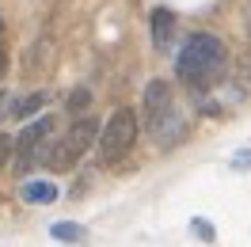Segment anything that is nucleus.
<instances>
[{
	"label": "nucleus",
	"mask_w": 251,
	"mask_h": 247,
	"mask_svg": "<svg viewBox=\"0 0 251 247\" xmlns=\"http://www.w3.org/2000/svg\"><path fill=\"white\" fill-rule=\"evenodd\" d=\"M133 141H137V114L129 107H118L107 122H103V133H99V160H103V164L122 160V156L133 148Z\"/></svg>",
	"instance_id": "obj_3"
},
{
	"label": "nucleus",
	"mask_w": 251,
	"mask_h": 247,
	"mask_svg": "<svg viewBox=\"0 0 251 247\" xmlns=\"http://www.w3.org/2000/svg\"><path fill=\"white\" fill-rule=\"evenodd\" d=\"M0 34H4V23H0Z\"/></svg>",
	"instance_id": "obj_15"
},
{
	"label": "nucleus",
	"mask_w": 251,
	"mask_h": 247,
	"mask_svg": "<svg viewBox=\"0 0 251 247\" xmlns=\"http://www.w3.org/2000/svg\"><path fill=\"white\" fill-rule=\"evenodd\" d=\"M99 133H103V125L95 122V118H80V122H73V125H69V133H65V137L46 152V168L69 171L80 156H84L95 141H99Z\"/></svg>",
	"instance_id": "obj_2"
},
{
	"label": "nucleus",
	"mask_w": 251,
	"mask_h": 247,
	"mask_svg": "<svg viewBox=\"0 0 251 247\" xmlns=\"http://www.w3.org/2000/svg\"><path fill=\"white\" fill-rule=\"evenodd\" d=\"M4 110H8V95L0 92V118H4Z\"/></svg>",
	"instance_id": "obj_14"
},
{
	"label": "nucleus",
	"mask_w": 251,
	"mask_h": 247,
	"mask_svg": "<svg viewBox=\"0 0 251 247\" xmlns=\"http://www.w3.org/2000/svg\"><path fill=\"white\" fill-rule=\"evenodd\" d=\"M88 103H92V95H88V92H84V88H80V92H73V99H69V110L76 114V110H84V107H88Z\"/></svg>",
	"instance_id": "obj_10"
},
{
	"label": "nucleus",
	"mask_w": 251,
	"mask_h": 247,
	"mask_svg": "<svg viewBox=\"0 0 251 247\" xmlns=\"http://www.w3.org/2000/svg\"><path fill=\"white\" fill-rule=\"evenodd\" d=\"M225 61H228V53H225V42L217 34H190L187 46L179 49V57H175V73H179L183 84H190L194 92H202V88L221 80Z\"/></svg>",
	"instance_id": "obj_1"
},
{
	"label": "nucleus",
	"mask_w": 251,
	"mask_h": 247,
	"mask_svg": "<svg viewBox=\"0 0 251 247\" xmlns=\"http://www.w3.org/2000/svg\"><path fill=\"white\" fill-rule=\"evenodd\" d=\"M4 73H8V53L0 49V76H4Z\"/></svg>",
	"instance_id": "obj_13"
},
{
	"label": "nucleus",
	"mask_w": 251,
	"mask_h": 247,
	"mask_svg": "<svg viewBox=\"0 0 251 247\" xmlns=\"http://www.w3.org/2000/svg\"><path fill=\"white\" fill-rule=\"evenodd\" d=\"M8 152H12V141H8L4 133H0V168L8 164Z\"/></svg>",
	"instance_id": "obj_12"
},
{
	"label": "nucleus",
	"mask_w": 251,
	"mask_h": 247,
	"mask_svg": "<svg viewBox=\"0 0 251 247\" xmlns=\"http://www.w3.org/2000/svg\"><path fill=\"white\" fill-rule=\"evenodd\" d=\"M190 228L198 232V236H202V240H213V228H209V224H205V221H194V224H190Z\"/></svg>",
	"instance_id": "obj_11"
},
{
	"label": "nucleus",
	"mask_w": 251,
	"mask_h": 247,
	"mask_svg": "<svg viewBox=\"0 0 251 247\" xmlns=\"http://www.w3.org/2000/svg\"><path fill=\"white\" fill-rule=\"evenodd\" d=\"M50 103V95L46 92H34V95H27V99H19L16 103V118H31L34 110H42Z\"/></svg>",
	"instance_id": "obj_9"
},
{
	"label": "nucleus",
	"mask_w": 251,
	"mask_h": 247,
	"mask_svg": "<svg viewBox=\"0 0 251 247\" xmlns=\"http://www.w3.org/2000/svg\"><path fill=\"white\" fill-rule=\"evenodd\" d=\"M172 88L164 84V80H152L149 88H145V125L149 129H156L168 114H172Z\"/></svg>",
	"instance_id": "obj_5"
},
{
	"label": "nucleus",
	"mask_w": 251,
	"mask_h": 247,
	"mask_svg": "<svg viewBox=\"0 0 251 247\" xmlns=\"http://www.w3.org/2000/svg\"><path fill=\"white\" fill-rule=\"evenodd\" d=\"M50 129H53V118H34L31 125H23V133L16 137V168H19V175L23 171H31V164H34V156L42 152V141L50 137Z\"/></svg>",
	"instance_id": "obj_4"
},
{
	"label": "nucleus",
	"mask_w": 251,
	"mask_h": 247,
	"mask_svg": "<svg viewBox=\"0 0 251 247\" xmlns=\"http://www.w3.org/2000/svg\"><path fill=\"white\" fill-rule=\"evenodd\" d=\"M172 38H175V16L168 12V8H156V12H152V46L168 49Z\"/></svg>",
	"instance_id": "obj_6"
},
{
	"label": "nucleus",
	"mask_w": 251,
	"mask_h": 247,
	"mask_svg": "<svg viewBox=\"0 0 251 247\" xmlns=\"http://www.w3.org/2000/svg\"><path fill=\"white\" fill-rule=\"evenodd\" d=\"M19 198L31 201V205H46V201H57V186L46 183V179H34V183L19 186Z\"/></svg>",
	"instance_id": "obj_7"
},
{
	"label": "nucleus",
	"mask_w": 251,
	"mask_h": 247,
	"mask_svg": "<svg viewBox=\"0 0 251 247\" xmlns=\"http://www.w3.org/2000/svg\"><path fill=\"white\" fill-rule=\"evenodd\" d=\"M50 236L61 240V244H84V228L73 224V221H57V224H50Z\"/></svg>",
	"instance_id": "obj_8"
}]
</instances>
